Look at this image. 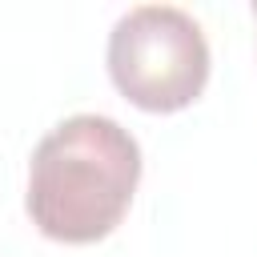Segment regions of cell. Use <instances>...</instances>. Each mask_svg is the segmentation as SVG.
<instances>
[{"label":"cell","mask_w":257,"mask_h":257,"mask_svg":"<svg viewBox=\"0 0 257 257\" xmlns=\"http://www.w3.org/2000/svg\"><path fill=\"white\" fill-rule=\"evenodd\" d=\"M108 76L145 112L193 104L209 80V40L177 4H137L108 32Z\"/></svg>","instance_id":"2"},{"label":"cell","mask_w":257,"mask_h":257,"mask_svg":"<svg viewBox=\"0 0 257 257\" xmlns=\"http://www.w3.org/2000/svg\"><path fill=\"white\" fill-rule=\"evenodd\" d=\"M253 12H257V4H253Z\"/></svg>","instance_id":"3"},{"label":"cell","mask_w":257,"mask_h":257,"mask_svg":"<svg viewBox=\"0 0 257 257\" xmlns=\"http://www.w3.org/2000/svg\"><path fill=\"white\" fill-rule=\"evenodd\" d=\"M137 181V137L112 116L76 112L52 124L32 149L24 209L44 237L92 245L124 221Z\"/></svg>","instance_id":"1"}]
</instances>
